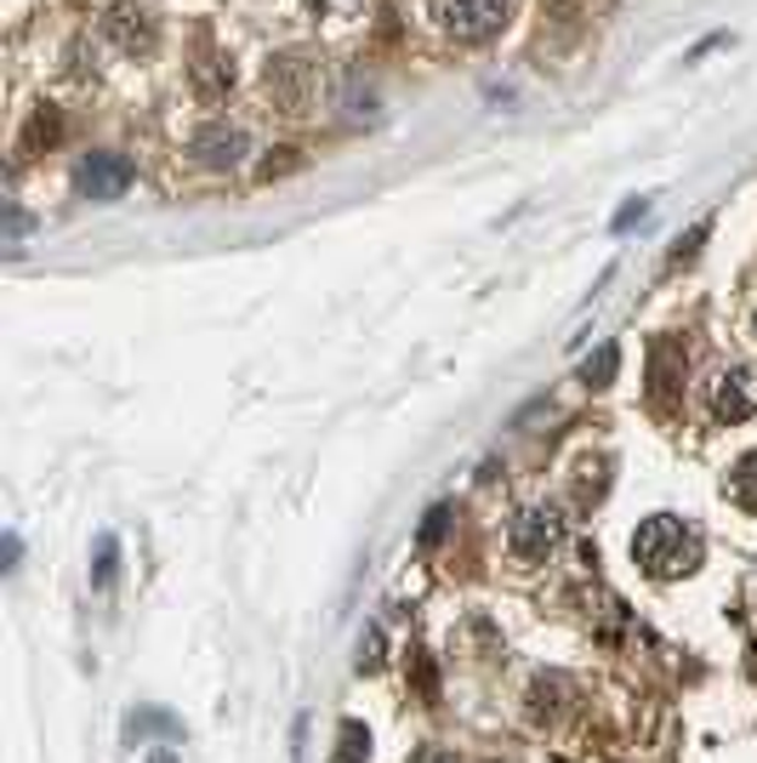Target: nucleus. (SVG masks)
Listing matches in <instances>:
<instances>
[{
	"mask_svg": "<svg viewBox=\"0 0 757 763\" xmlns=\"http://www.w3.org/2000/svg\"><path fill=\"white\" fill-rule=\"evenodd\" d=\"M154 763H172V752H160V757H154Z\"/></svg>",
	"mask_w": 757,
	"mask_h": 763,
	"instance_id": "4be33fe9",
	"label": "nucleus"
},
{
	"mask_svg": "<svg viewBox=\"0 0 757 763\" xmlns=\"http://www.w3.org/2000/svg\"><path fill=\"white\" fill-rule=\"evenodd\" d=\"M131 177H138V165L125 154H86L75 165V194L80 200H114V194L131 188Z\"/></svg>",
	"mask_w": 757,
	"mask_h": 763,
	"instance_id": "7ed1b4c3",
	"label": "nucleus"
},
{
	"mask_svg": "<svg viewBox=\"0 0 757 763\" xmlns=\"http://www.w3.org/2000/svg\"><path fill=\"white\" fill-rule=\"evenodd\" d=\"M564 695H570V684L558 678V673H552V678H536V684H530V712H536V718L558 712V707H564Z\"/></svg>",
	"mask_w": 757,
	"mask_h": 763,
	"instance_id": "9b49d317",
	"label": "nucleus"
},
{
	"mask_svg": "<svg viewBox=\"0 0 757 763\" xmlns=\"http://www.w3.org/2000/svg\"><path fill=\"white\" fill-rule=\"evenodd\" d=\"M382 650H387L382 626H371V633L359 639V673H376V667H382Z\"/></svg>",
	"mask_w": 757,
	"mask_h": 763,
	"instance_id": "f3484780",
	"label": "nucleus"
},
{
	"mask_svg": "<svg viewBox=\"0 0 757 763\" xmlns=\"http://www.w3.org/2000/svg\"><path fill=\"white\" fill-rule=\"evenodd\" d=\"M615 371H621V348H615V342H604L599 353H592V359L581 364V382H586V388H610V382H615Z\"/></svg>",
	"mask_w": 757,
	"mask_h": 763,
	"instance_id": "1a4fd4ad",
	"label": "nucleus"
},
{
	"mask_svg": "<svg viewBox=\"0 0 757 763\" xmlns=\"http://www.w3.org/2000/svg\"><path fill=\"white\" fill-rule=\"evenodd\" d=\"M701 553H706V536L689 519L678 513H655L638 524V536H633V558H638V570L655 576V581H678V576H695L701 570Z\"/></svg>",
	"mask_w": 757,
	"mask_h": 763,
	"instance_id": "f257e3e1",
	"label": "nucleus"
},
{
	"mask_svg": "<svg viewBox=\"0 0 757 763\" xmlns=\"http://www.w3.org/2000/svg\"><path fill=\"white\" fill-rule=\"evenodd\" d=\"M450 519H456V513H450L445 502H439V508H427V519H421V530H416V547H421V553H434V547L450 536Z\"/></svg>",
	"mask_w": 757,
	"mask_h": 763,
	"instance_id": "f8f14e48",
	"label": "nucleus"
},
{
	"mask_svg": "<svg viewBox=\"0 0 757 763\" xmlns=\"http://www.w3.org/2000/svg\"><path fill=\"white\" fill-rule=\"evenodd\" d=\"M729 495H735V502H740L746 513H757V450L735 461V473H729Z\"/></svg>",
	"mask_w": 757,
	"mask_h": 763,
	"instance_id": "9d476101",
	"label": "nucleus"
},
{
	"mask_svg": "<svg viewBox=\"0 0 757 763\" xmlns=\"http://www.w3.org/2000/svg\"><path fill=\"white\" fill-rule=\"evenodd\" d=\"M701 240H706V222H701V228H689V235L678 240V251H672V262H689V257H695V251H701Z\"/></svg>",
	"mask_w": 757,
	"mask_h": 763,
	"instance_id": "a211bd4d",
	"label": "nucleus"
},
{
	"mask_svg": "<svg viewBox=\"0 0 757 763\" xmlns=\"http://www.w3.org/2000/svg\"><path fill=\"white\" fill-rule=\"evenodd\" d=\"M581 473H586V479L575 484V502H581V508H592V502H599V495L610 490V479H604V461H581Z\"/></svg>",
	"mask_w": 757,
	"mask_h": 763,
	"instance_id": "4468645a",
	"label": "nucleus"
},
{
	"mask_svg": "<svg viewBox=\"0 0 757 763\" xmlns=\"http://www.w3.org/2000/svg\"><path fill=\"white\" fill-rule=\"evenodd\" d=\"M188 149L194 154H200L206 165H217V172H228V165H240L245 160V131L240 126H200V131H194V138H188Z\"/></svg>",
	"mask_w": 757,
	"mask_h": 763,
	"instance_id": "39448f33",
	"label": "nucleus"
},
{
	"mask_svg": "<svg viewBox=\"0 0 757 763\" xmlns=\"http://www.w3.org/2000/svg\"><path fill=\"white\" fill-rule=\"evenodd\" d=\"M337 763H365L371 757V729L359 723V718H348L342 729H337V752H331Z\"/></svg>",
	"mask_w": 757,
	"mask_h": 763,
	"instance_id": "6e6552de",
	"label": "nucleus"
},
{
	"mask_svg": "<svg viewBox=\"0 0 757 763\" xmlns=\"http://www.w3.org/2000/svg\"><path fill=\"white\" fill-rule=\"evenodd\" d=\"M513 0H434V18L450 41H490L507 23Z\"/></svg>",
	"mask_w": 757,
	"mask_h": 763,
	"instance_id": "f03ea898",
	"label": "nucleus"
},
{
	"mask_svg": "<svg viewBox=\"0 0 757 763\" xmlns=\"http://www.w3.org/2000/svg\"><path fill=\"white\" fill-rule=\"evenodd\" d=\"M52 138H57V120L41 109V115H35V126H29V143H52Z\"/></svg>",
	"mask_w": 757,
	"mask_h": 763,
	"instance_id": "6ab92c4d",
	"label": "nucleus"
},
{
	"mask_svg": "<svg viewBox=\"0 0 757 763\" xmlns=\"http://www.w3.org/2000/svg\"><path fill=\"white\" fill-rule=\"evenodd\" d=\"M308 12L325 18V23H353L359 12H365V0H308Z\"/></svg>",
	"mask_w": 757,
	"mask_h": 763,
	"instance_id": "ddd939ff",
	"label": "nucleus"
},
{
	"mask_svg": "<svg viewBox=\"0 0 757 763\" xmlns=\"http://www.w3.org/2000/svg\"><path fill=\"white\" fill-rule=\"evenodd\" d=\"M114 570H120V547H114V536H103L97 542V564H91V587H109Z\"/></svg>",
	"mask_w": 757,
	"mask_h": 763,
	"instance_id": "2eb2a0df",
	"label": "nucleus"
},
{
	"mask_svg": "<svg viewBox=\"0 0 757 763\" xmlns=\"http://www.w3.org/2000/svg\"><path fill=\"white\" fill-rule=\"evenodd\" d=\"M751 405H757V393H751V377H746V371H729V377L717 382V393H712L717 422H746Z\"/></svg>",
	"mask_w": 757,
	"mask_h": 763,
	"instance_id": "423d86ee",
	"label": "nucleus"
},
{
	"mask_svg": "<svg viewBox=\"0 0 757 763\" xmlns=\"http://www.w3.org/2000/svg\"><path fill=\"white\" fill-rule=\"evenodd\" d=\"M109 35L125 46V52H154V18L143 7H120L109 18Z\"/></svg>",
	"mask_w": 757,
	"mask_h": 763,
	"instance_id": "0eeeda50",
	"label": "nucleus"
},
{
	"mask_svg": "<svg viewBox=\"0 0 757 763\" xmlns=\"http://www.w3.org/2000/svg\"><path fill=\"white\" fill-rule=\"evenodd\" d=\"M194 80H200V91H206V97H217L222 86H234V63H222V57H211L206 69L194 75Z\"/></svg>",
	"mask_w": 757,
	"mask_h": 763,
	"instance_id": "dca6fc26",
	"label": "nucleus"
},
{
	"mask_svg": "<svg viewBox=\"0 0 757 763\" xmlns=\"http://www.w3.org/2000/svg\"><path fill=\"white\" fill-rule=\"evenodd\" d=\"M644 217H649V200H633V206H621L615 228H633V222H644Z\"/></svg>",
	"mask_w": 757,
	"mask_h": 763,
	"instance_id": "aec40b11",
	"label": "nucleus"
},
{
	"mask_svg": "<svg viewBox=\"0 0 757 763\" xmlns=\"http://www.w3.org/2000/svg\"><path fill=\"white\" fill-rule=\"evenodd\" d=\"M558 536H564V524H558L552 508H518L507 519V547H513V558H547L558 547Z\"/></svg>",
	"mask_w": 757,
	"mask_h": 763,
	"instance_id": "20e7f679",
	"label": "nucleus"
},
{
	"mask_svg": "<svg viewBox=\"0 0 757 763\" xmlns=\"http://www.w3.org/2000/svg\"><path fill=\"white\" fill-rule=\"evenodd\" d=\"M410 763H456V757H450V752H445V746H427V752H416V757H410Z\"/></svg>",
	"mask_w": 757,
	"mask_h": 763,
	"instance_id": "412c9836",
	"label": "nucleus"
}]
</instances>
